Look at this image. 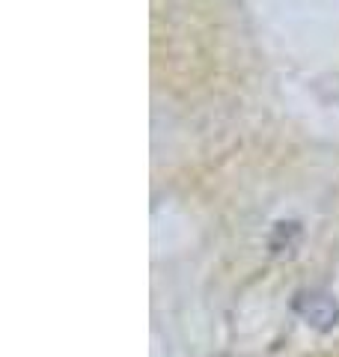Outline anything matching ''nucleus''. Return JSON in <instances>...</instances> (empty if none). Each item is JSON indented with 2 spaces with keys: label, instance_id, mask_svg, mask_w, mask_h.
<instances>
[{
  "label": "nucleus",
  "instance_id": "f257e3e1",
  "mask_svg": "<svg viewBox=\"0 0 339 357\" xmlns=\"http://www.w3.org/2000/svg\"><path fill=\"white\" fill-rule=\"evenodd\" d=\"M295 310L315 331H331L339 325V304H336V298L327 292H303L295 301Z\"/></svg>",
  "mask_w": 339,
  "mask_h": 357
}]
</instances>
